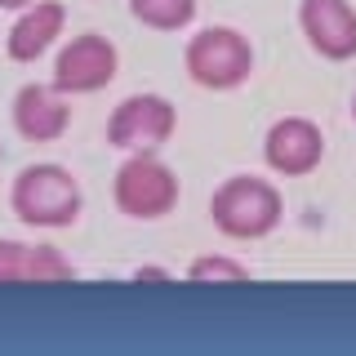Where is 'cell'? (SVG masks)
<instances>
[{
	"instance_id": "1",
	"label": "cell",
	"mask_w": 356,
	"mask_h": 356,
	"mask_svg": "<svg viewBox=\"0 0 356 356\" xmlns=\"http://www.w3.org/2000/svg\"><path fill=\"white\" fill-rule=\"evenodd\" d=\"M9 209L27 227H72L85 209L81 178L58 161H36L18 170L14 187H9Z\"/></svg>"
},
{
	"instance_id": "2",
	"label": "cell",
	"mask_w": 356,
	"mask_h": 356,
	"mask_svg": "<svg viewBox=\"0 0 356 356\" xmlns=\"http://www.w3.org/2000/svg\"><path fill=\"white\" fill-rule=\"evenodd\" d=\"M209 218L232 241H259V236L281 227L285 196L276 183H267L259 174H232L209 196Z\"/></svg>"
},
{
	"instance_id": "3",
	"label": "cell",
	"mask_w": 356,
	"mask_h": 356,
	"mask_svg": "<svg viewBox=\"0 0 356 356\" xmlns=\"http://www.w3.org/2000/svg\"><path fill=\"white\" fill-rule=\"evenodd\" d=\"M183 67L200 89H241L254 76V44L236 27H200L183 49Z\"/></svg>"
},
{
	"instance_id": "4",
	"label": "cell",
	"mask_w": 356,
	"mask_h": 356,
	"mask_svg": "<svg viewBox=\"0 0 356 356\" xmlns=\"http://www.w3.org/2000/svg\"><path fill=\"white\" fill-rule=\"evenodd\" d=\"M111 200L125 218L156 222L178 205V174L156 152H129L111 178Z\"/></svg>"
},
{
	"instance_id": "5",
	"label": "cell",
	"mask_w": 356,
	"mask_h": 356,
	"mask_svg": "<svg viewBox=\"0 0 356 356\" xmlns=\"http://www.w3.org/2000/svg\"><path fill=\"white\" fill-rule=\"evenodd\" d=\"M178 129V111L165 94H129L107 120V143L120 152H161Z\"/></svg>"
},
{
	"instance_id": "6",
	"label": "cell",
	"mask_w": 356,
	"mask_h": 356,
	"mask_svg": "<svg viewBox=\"0 0 356 356\" xmlns=\"http://www.w3.org/2000/svg\"><path fill=\"white\" fill-rule=\"evenodd\" d=\"M120 72V49L103 31H81L58 49L54 58V85L63 94H98L116 81Z\"/></svg>"
},
{
	"instance_id": "7",
	"label": "cell",
	"mask_w": 356,
	"mask_h": 356,
	"mask_svg": "<svg viewBox=\"0 0 356 356\" xmlns=\"http://www.w3.org/2000/svg\"><path fill=\"white\" fill-rule=\"evenodd\" d=\"M263 161H267V170H276L285 178H303L325 161V134L307 116H281V120H272V129L263 138Z\"/></svg>"
},
{
	"instance_id": "8",
	"label": "cell",
	"mask_w": 356,
	"mask_h": 356,
	"mask_svg": "<svg viewBox=\"0 0 356 356\" xmlns=\"http://www.w3.org/2000/svg\"><path fill=\"white\" fill-rule=\"evenodd\" d=\"M9 120H14L18 138L27 143H58L67 125H72V103H67V94L58 85H22L14 94V103H9Z\"/></svg>"
},
{
	"instance_id": "9",
	"label": "cell",
	"mask_w": 356,
	"mask_h": 356,
	"mask_svg": "<svg viewBox=\"0 0 356 356\" xmlns=\"http://www.w3.org/2000/svg\"><path fill=\"white\" fill-rule=\"evenodd\" d=\"M298 27L321 58H356V9L348 0H298Z\"/></svg>"
},
{
	"instance_id": "10",
	"label": "cell",
	"mask_w": 356,
	"mask_h": 356,
	"mask_svg": "<svg viewBox=\"0 0 356 356\" xmlns=\"http://www.w3.org/2000/svg\"><path fill=\"white\" fill-rule=\"evenodd\" d=\"M67 27V5L63 0H36V5L18 9L14 27L5 36V49L14 63H36L40 54H49V44L63 36Z\"/></svg>"
},
{
	"instance_id": "11",
	"label": "cell",
	"mask_w": 356,
	"mask_h": 356,
	"mask_svg": "<svg viewBox=\"0 0 356 356\" xmlns=\"http://www.w3.org/2000/svg\"><path fill=\"white\" fill-rule=\"evenodd\" d=\"M129 14L152 31H183L196 18V0H129Z\"/></svg>"
},
{
	"instance_id": "12",
	"label": "cell",
	"mask_w": 356,
	"mask_h": 356,
	"mask_svg": "<svg viewBox=\"0 0 356 356\" xmlns=\"http://www.w3.org/2000/svg\"><path fill=\"white\" fill-rule=\"evenodd\" d=\"M58 281H76V263L58 245H31V285H58Z\"/></svg>"
},
{
	"instance_id": "13",
	"label": "cell",
	"mask_w": 356,
	"mask_h": 356,
	"mask_svg": "<svg viewBox=\"0 0 356 356\" xmlns=\"http://www.w3.org/2000/svg\"><path fill=\"white\" fill-rule=\"evenodd\" d=\"M0 285H31V245L0 236Z\"/></svg>"
},
{
	"instance_id": "14",
	"label": "cell",
	"mask_w": 356,
	"mask_h": 356,
	"mask_svg": "<svg viewBox=\"0 0 356 356\" xmlns=\"http://www.w3.org/2000/svg\"><path fill=\"white\" fill-rule=\"evenodd\" d=\"M187 281H250V267L227 254H200L187 267Z\"/></svg>"
},
{
	"instance_id": "15",
	"label": "cell",
	"mask_w": 356,
	"mask_h": 356,
	"mask_svg": "<svg viewBox=\"0 0 356 356\" xmlns=\"http://www.w3.org/2000/svg\"><path fill=\"white\" fill-rule=\"evenodd\" d=\"M134 281H170V272H165V267H138V272H134Z\"/></svg>"
},
{
	"instance_id": "16",
	"label": "cell",
	"mask_w": 356,
	"mask_h": 356,
	"mask_svg": "<svg viewBox=\"0 0 356 356\" xmlns=\"http://www.w3.org/2000/svg\"><path fill=\"white\" fill-rule=\"evenodd\" d=\"M27 5H36V0H0V9H27Z\"/></svg>"
},
{
	"instance_id": "17",
	"label": "cell",
	"mask_w": 356,
	"mask_h": 356,
	"mask_svg": "<svg viewBox=\"0 0 356 356\" xmlns=\"http://www.w3.org/2000/svg\"><path fill=\"white\" fill-rule=\"evenodd\" d=\"M352 120H356V94H352Z\"/></svg>"
}]
</instances>
